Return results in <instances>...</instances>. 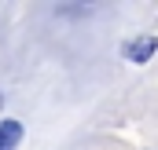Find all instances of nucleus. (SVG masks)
Masks as SVG:
<instances>
[{
  "instance_id": "nucleus-1",
  "label": "nucleus",
  "mask_w": 158,
  "mask_h": 150,
  "mask_svg": "<svg viewBox=\"0 0 158 150\" xmlns=\"http://www.w3.org/2000/svg\"><path fill=\"white\" fill-rule=\"evenodd\" d=\"M155 51H158V37H140V40H132V44H125V55L132 62H147Z\"/></svg>"
},
{
  "instance_id": "nucleus-2",
  "label": "nucleus",
  "mask_w": 158,
  "mask_h": 150,
  "mask_svg": "<svg viewBox=\"0 0 158 150\" xmlns=\"http://www.w3.org/2000/svg\"><path fill=\"white\" fill-rule=\"evenodd\" d=\"M19 143H22V124H19L15 117L0 121V150H15Z\"/></svg>"
}]
</instances>
